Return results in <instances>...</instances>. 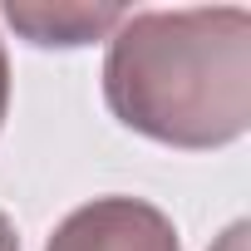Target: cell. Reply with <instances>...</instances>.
Masks as SVG:
<instances>
[{"label":"cell","mask_w":251,"mask_h":251,"mask_svg":"<svg viewBox=\"0 0 251 251\" xmlns=\"http://www.w3.org/2000/svg\"><path fill=\"white\" fill-rule=\"evenodd\" d=\"M108 113L153 143L207 153L251 128V10H128L103 54Z\"/></svg>","instance_id":"obj_1"},{"label":"cell","mask_w":251,"mask_h":251,"mask_svg":"<svg viewBox=\"0 0 251 251\" xmlns=\"http://www.w3.org/2000/svg\"><path fill=\"white\" fill-rule=\"evenodd\" d=\"M45 251H182V241L173 217L143 197H94L50 231Z\"/></svg>","instance_id":"obj_2"},{"label":"cell","mask_w":251,"mask_h":251,"mask_svg":"<svg viewBox=\"0 0 251 251\" xmlns=\"http://www.w3.org/2000/svg\"><path fill=\"white\" fill-rule=\"evenodd\" d=\"M5 25L40 45V50H79L94 40H108L123 25V5H79V0H54V5H40V0H5Z\"/></svg>","instance_id":"obj_3"},{"label":"cell","mask_w":251,"mask_h":251,"mask_svg":"<svg viewBox=\"0 0 251 251\" xmlns=\"http://www.w3.org/2000/svg\"><path fill=\"white\" fill-rule=\"evenodd\" d=\"M5 113H10V54L0 40V128H5Z\"/></svg>","instance_id":"obj_4"},{"label":"cell","mask_w":251,"mask_h":251,"mask_svg":"<svg viewBox=\"0 0 251 251\" xmlns=\"http://www.w3.org/2000/svg\"><path fill=\"white\" fill-rule=\"evenodd\" d=\"M0 251H20V236H15V222L0 212Z\"/></svg>","instance_id":"obj_5"}]
</instances>
